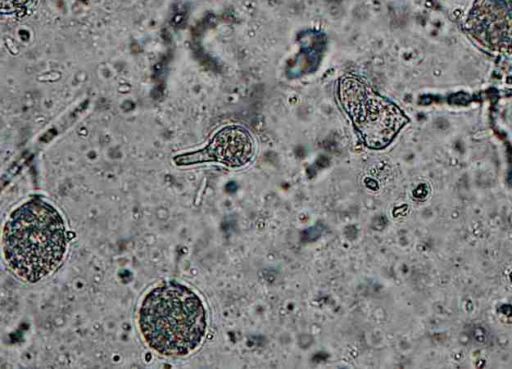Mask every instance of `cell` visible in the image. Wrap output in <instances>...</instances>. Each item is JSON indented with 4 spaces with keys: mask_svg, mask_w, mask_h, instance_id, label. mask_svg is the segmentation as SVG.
Returning a JSON list of instances; mask_svg holds the SVG:
<instances>
[{
    "mask_svg": "<svg viewBox=\"0 0 512 369\" xmlns=\"http://www.w3.org/2000/svg\"><path fill=\"white\" fill-rule=\"evenodd\" d=\"M465 26L471 37L487 49L512 54V0H479Z\"/></svg>",
    "mask_w": 512,
    "mask_h": 369,
    "instance_id": "4",
    "label": "cell"
},
{
    "mask_svg": "<svg viewBox=\"0 0 512 369\" xmlns=\"http://www.w3.org/2000/svg\"><path fill=\"white\" fill-rule=\"evenodd\" d=\"M338 98L363 143L370 149L387 147L408 123L401 109L354 75L343 76Z\"/></svg>",
    "mask_w": 512,
    "mask_h": 369,
    "instance_id": "3",
    "label": "cell"
},
{
    "mask_svg": "<svg viewBox=\"0 0 512 369\" xmlns=\"http://www.w3.org/2000/svg\"><path fill=\"white\" fill-rule=\"evenodd\" d=\"M2 241L11 270L28 282H37L61 263L68 239L61 214L45 200L34 198L10 214Z\"/></svg>",
    "mask_w": 512,
    "mask_h": 369,
    "instance_id": "1",
    "label": "cell"
},
{
    "mask_svg": "<svg viewBox=\"0 0 512 369\" xmlns=\"http://www.w3.org/2000/svg\"><path fill=\"white\" fill-rule=\"evenodd\" d=\"M145 342L166 356H184L199 347L207 328L200 297L178 282H166L147 293L139 309Z\"/></svg>",
    "mask_w": 512,
    "mask_h": 369,
    "instance_id": "2",
    "label": "cell"
},
{
    "mask_svg": "<svg viewBox=\"0 0 512 369\" xmlns=\"http://www.w3.org/2000/svg\"><path fill=\"white\" fill-rule=\"evenodd\" d=\"M253 154L254 141L249 131L242 126L229 125L218 130L204 148L177 155L174 162L179 166L218 162L228 167H241Z\"/></svg>",
    "mask_w": 512,
    "mask_h": 369,
    "instance_id": "5",
    "label": "cell"
},
{
    "mask_svg": "<svg viewBox=\"0 0 512 369\" xmlns=\"http://www.w3.org/2000/svg\"><path fill=\"white\" fill-rule=\"evenodd\" d=\"M26 0H2V10L7 8L8 11H13L20 7Z\"/></svg>",
    "mask_w": 512,
    "mask_h": 369,
    "instance_id": "6",
    "label": "cell"
}]
</instances>
